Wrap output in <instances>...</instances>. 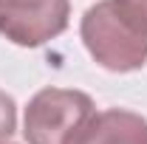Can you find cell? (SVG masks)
Listing matches in <instances>:
<instances>
[{
    "label": "cell",
    "instance_id": "obj_1",
    "mask_svg": "<svg viewBox=\"0 0 147 144\" xmlns=\"http://www.w3.org/2000/svg\"><path fill=\"white\" fill-rule=\"evenodd\" d=\"M82 42L108 71L127 73L147 62V26L122 0H99L82 14Z\"/></svg>",
    "mask_w": 147,
    "mask_h": 144
},
{
    "label": "cell",
    "instance_id": "obj_2",
    "mask_svg": "<svg viewBox=\"0 0 147 144\" xmlns=\"http://www.w3.org/2000/svg\"><path fill=\"white\" fill-rule=\"evenodd\" d=\"M96 108L82 90L45 88L26 108L23 133L28 144H82Z\"/></svg>",
    "mask_w": 147,
    "mask_h": 144
},
{
    "label": "cell",
    "instance_id": "obj_3",
    "mask_svg": "<svg viewBox=\"0 0 147 144\" xmlns=\"http://www.w3.org/2000/svg\"><path fill=\"white\" fill-rule=\"evenodd\" d=\"M68 0H0V34L23 48H37L68 28Z\"/></svg>",
    "mask_w": 147,
    "mask_h": 144
},
{
    "label": "cell",
    "instance_id": "obj_4",
    "mask_svg": "<svg viewBox=\"0 0 147 144\" xmlns=\"http://www.w3.org/2000/svg\"><path fill=\"white\" fill-rule=\"evenodd\" d=\"M82 144H147V119L130 110H102L93 116Z\"/></svg>",
    "mask_w": 147,
    "mask_h": 144
},
{
    "label": "cell",
    "instance_id": "obj_5",
    "mask_svg": "<svg viewBox=\"0 0 147 144\" xmlns=\"http://www.w3.org/2000/svg\"><path fill=\"white\" fill-rule=\"evenodd\" d=\"M17 127V105L9 93L0 90V144L6 141Z\"/></svg>",
    "mask_w": 147,
    "mask_h": 144
},
{
    "label": "cell",
    "instance_id": "obj_6",
    "mask_svg": "<svg viewBox=\"0 0 147 144\" xmlns=\"http://www.w3.org/2000/svg\"><path fill=\"white\" fill-rule=\"evenodd\" d=\"M122 3H125L130 11H133V14L147 26V0H122Z\"/></svg>",
    "mask_w": 147,
    "mask_h": 144
}]
</instances>
